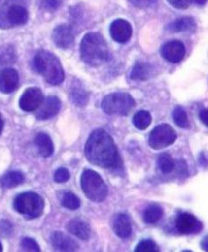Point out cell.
Listing matches in <instances>:
<instances>
[{"label":"cell","mask_w":208,"mask_h":252,"mask_svg":"<svg viewBox=\"0 0 208 252\" xmlns=\"http://www.w3.org/2000/svg\"><path fill=\"white\" fill-rule=\"evenodd\" d=\"M24 175L20 171H9L4 174L2 179L1 184L5 188H14L18 185H21L24 182Z\"/></svg>","instance_id":"24"},{"label":"cell","mask_w":208,"mask_h":252,"mask_svg":"<svg viewBox=\"0 0 208 252\" xmlns=\"http://www.w3.org/2000/svg\"><path fill=\"white\" fill-rule=\"evenodd\" d=\"M109 32L114 41L118 43H125L132 37L133 28L128 21L123 19H117L111 23Z\"/></svg>","instance_id":"13"},{"label":"cell","mask_w":208,"mask_h":252,"mask_svg":"<svg viewBox=\"0 0 208 252\" xmlns=\"http://www.w3.org/2000/svg\"><path fill=\"white\" fill-rule=\"evenodd\" d=\"M70 179V173L66 168H59L54 174V180L57 183H66Z\"/></svg>","instance_id":"33"},{"label":"cell","mask_w":208,"mask_h":252,"mask_svg":"<svg viewBox=\"0 0 208 252\" xmlns=\"http://www.w3.org/2000/svg\"><path fill=\"white\" fill-rule=\"evenodd\" d=\"M129 2L137 8L146 9L155 5L157 0H129Z\"/></svg>","instance_id":"34"},{"label":"cell","mask_w":208,"mask_h":252,"mask_svg":"<svg viewBox=\"0 0 208 252\" xmlns=\"http://www.w3.org/2000/svg\"><path fill=\"white\" fill-rule=\"evenodd\" d=\"M177 138L175 130L168 124H161L151 131L148 143L154 150H160L175 143Z\"/></svg>","instance_id":"8"},{"label":"cell","mask_w":208,"mask_h":252,"mask_svg":"<svg viewBox=\"0 0 208 252\" xmlns=\"http://www.w3.org/2000/svg\"><path fill=\"white\" fill-rule=\"evenodd\" d=\"M201 246H202V249H203L204 251H207V252H208V235H207V236H205L204 239L202 240V242H201Z\"/></svg>","instance_id":"38"},{"label":"cell","mask_w":208,"mask_h":252,"mask_svg":"<svg viewBox=\"0 0 208 252\" xmlns=\"http://www.w3.org/2000/svg\"><path fill=\"white\" fill-rule=\"evenodd\" d=\"M163 207L159 205H156V204H154V205H150L147 206L144 211L143 220L146 224H155L163 218Z\"/></svg>","instance_id":"23"},{"label":"cell","mask_w":208,"mask_h":252,"mask_svg":"<svg viewBox=\"0 0 208 252\" xmlns=\"http://www.w3.org/2000/svg\"><path fill=\"white\" fill-rule=\"evenodd\" d=\"M133 123L138 130H146L152 123L151 114L146 110H139L134 115Z\"/></svg>","instance_id":"25"},{"label":"cell","mask_w":208,"mask_h":252,"mask_svg":"<svg viewBox=\"0 0 208 252\" xmlns=\"http://www.w3.org/2000/svg\"><path fill=\"white\" fill-rule=\"evenodd\" d=\"M52 41L55 45L63 50L71 48L74 43V33L71 26L61 24L55 28L52 34Z\"/></svg>","instance_id":"11"},{"label":"cell","mask_w":208,"mask_h":252,"mask_svg":"<svg viewBox=\"0 0 208 252\" xmlns=\"http://www.w3.org/2000/svg\"><path fill=\"white\" fill-rule=\"evenodd\" d=\"M35 144L37 147L38 151L42 157H50L52 156L54 152V145L52 142V139H50V136L44 133L40 132L38 133L35 138Z\"/></svg>","instance_id":"20"},{"label":"cell","mask_w":208,"mask_h":252,"mask_svg":"<svg viewBox=\"0 0 208 252\" xmlns=\"http://www.w3.org/2000/svg\"><path fill=\"white\" fill-rule=\"evenodd\" d=\"M175 228L182 235H194L201 231L203 225L200 220L192 214L181 213L175 221Z\"/></svg>","instance_id":"9"},{"label":"cell","mask_w":208,"mask_h":252,"mask_svg":"<svg viewBox=\"0 0 208 252\" xmlns=\"http://www.w3.org/2000/svg\"><path fill=\"white\" fill-rule=\"evenodd\" d=\"M61 205L69 210H77L80 206V200L72 192H66L61 198Z\"/></svg>","instance_id":"29"},{"label":"cell","mask_w":208,"mask_h":252,"mask_svg":"<svg viewBox=\"0 0 208 252\" xmlns=\"http://www.w3.org/2000/svg\"><path fill=\"white\" fill-rule=\"evenodd\" d=\"M135 252H158V245L153 240H142L137 244L134 250Z\"/></svg>","instance_id":"30"},{"label":"cell","mask_w":208,"mask_h":252,"mask_svg":"<svg viewBox=\"0 0 208 252\" xmlns=\"http://www.w3.org/2000/svg\"><path fill=\"white\" fill-rule=\"evenodd\" d=\"M35 70L50 85L61 84L65 80V72L59 59L50 51H38L33 59Z\"/></svg>","instance_id":"3"},{"label":"cell","mask_w":208,"mask_h":252,"mask_svg":"<svg viewBox=\"0 0 208 252\" xmlns=\"http://www.w3.org/2000/svg\"><path fill=\"white\" fill-rule=\"evenodd\" d=\"M151 72L152 66L149 63L143 61H137L134 64L130 77L132 80L144 81L149 79Z\"/></svg>","instance_id":"22"},{"label":"cell","mask_w":208,"mask_h":252,"mask_svg":"<svg viewBox=\"0 0 208 252\" xmlns=\"http://www.w3.org/2000/svg\"><path fill=\"white\" fill-rule=\"evenodd\" d=\"M28 0H5L0 7V29L10 30L29 21Z\"/></svg>","instance_id":"4"},{"label":"cell","mask_w":208,"mask_h":252,"mask_svg":"<svg viewBox=\"0 0 208 252\" xmlns=\"http://www.w3.org/2000/svg\"><path fill=\"white\" fill-rule=\"evenodd\" d=\"M19 73L13 68H4L0 72V92L11 94L19 86Z\"/></svg>","instance_id":"15"},{"label":"cell","mask_w":208,"mask_h":252,"mask_svg":"<svg viewBox=\"0 0 208 252\" xmlns=\"http://www.w3.org/2000/svg\"><path fill=\"white\" fill-rule=\"evenodd\" d=\"M85 156L90 163L101 168L117 169L122 163L112 137L103 129H96L88 137Z\"/></svg>","instance_id":"1"},{"label":"cell","mask_w":208,"mask_h":252,"mask_svg":"<svg viewBox=\"0 0 208 252\" xmlns=\"http://www.w3.org/2000/svg\"><path fill=\"white\" fill-rule=\"evenodd\" d=\"M13 233V226L6 220H0V234L4 236H7Z\"/></svg>","instance_id":"35"},{"label":"cell","mask_w":208,"mask_h":252,"mask_svg":"<svg viewBox=\"0 0 208 252\" xmlns=\"http://www.w3.org/2000/svg\"><path fill=\"white\" fill-rule=\"evenodd\" d=\"M44 100L42 91L39 88H29L22 94L19 105L22 110L26 112L35 111L42 104Z\"/></svg>","instance_id":"10"},{"label":"cell","mask_w":208,"mask_h":252,"mask_svg":"<svg viewBox=\"0 0 208 252\" xmlns=\"http://www.w3.org/2000/svg\"><path fill=\"white\" fill-rule=\"evenodd\" d=\"M185 52L186 50L183 42L177 40L166 42L161 49V54L163 59L171 63H178L182 61L185 56Z\"/></svg>","instance_id":"12"},{"label":"cell","mask_w":208,"mask_h":252,"mask_svg":"<svg viewBox=\"0 0 208 252\" xmlns=\"http://www.w3.org/2000/svg\"><path fill=\"white\" fill-rule=\"evenodd\" d=\"M113 230L121 239L129 238L133 233L132 223L129 216L125 214H118L113 220Z\"/></svg>","instance_id":"17"},{"label":"cell","mask_w":208,"mask_h":252,"mask_svg":"<svg viewBox=\"0 0 208 252\" xmlns=\"http://www.w3.org/2000/svg\"><path fill=\"white\" fill-rule=\"evenodd\" d=\"M21 247L23 252H41V249L39 247L37 242L30 237L22 238L21 242Z\"/></svg>","instance_id":"31"},{"label":"cell","mask_w":208,"mask_h":252,"mask_svg":"<svg viewBox=\"0 0 208 252\" xmlns=\"http://www.w3.org/2000/svg\"><path fill=\"white\" fill-rule=\"evenodd\" d=\"M200 121L204 124L205 126L208 127V109H201L200 111Z\"/></svg>","instance_id":"37"},{"label":"cell","mask_w":208,"mask_h":252,"mask_svg":"<svg viewBox=\"0 0 208 252\" xmlns=\"http://www.w3.org/2000/svg\"><path fill=\"white\" fill-rule=\"evenodd\" d=\"M52 247L59 252H75L79 248L78 243L63 232L56 231L51 235Z\"/></svg>","instance_id":"16"},{"label":"cell","mask_w":208,"mask_h":252,"mask_svg":"<svg viewBox=\"0 0 208 252\" xmlns=\"http://www.w3.org/2000/svg\"><path fill=\"white\" fill-rule=\"evenodd\" d=\"M207 1L208 0H190V2H192L198 5H204L207 3Z\"/></svg>","instance_id":"39"},{"label":"cell","mask_w":208,"mask_h":252,"mask_svg":"<svg viewBox=\"0 0 208 252\" xmlns=\"http://www.w3.org/2000/svg\"><path fill=\"white\" fill-rule=\"evenodd\" d=\"M62 0H41V6L48 12H55L60 7Z\"/></svg>","instance_id":"32"},{"label":"cell","mask_w":208,"mask_h":252,"mask_svg":"<svg viewBox=\"0 0 208 252\" xmlns=\"http://www.w3.org/2000/svg\"><path fill=\"white\" fill-rule=\"evenodd\" d=\"M67 231L77 236L79 239L87 241L91 235V227L88 223L80 219H73L67 226Z\"/></svg>","instance_id":"18"},{"label":"cell","mask_w":208,"mask_h":252,"mask_svg":"<svg viewBox=\"0 0 208 252\" xmlns=\"http://www.w3.org/2000/svg\"><path fill=\"white\" fill-rule=\"evenodd\" d=\"M3 128H4V120L2 118V116L0 115V134H1L2 130H3Z\"/></svg>","instance_id":"40"},{"label":"cell","mask_w":208,"mask_h":252,"mask_svg":"<svg viewBox=\"0 0 208 252\" xmlns=\"http://www.w3.org/2000/svg\"><path fill=\"white\" fill-rule=\"evenodd\" d=\"M2 251H3V246H2V244L0 243V252H2Z\"/></svg>","instance_id":"41"},{"label":"cell","mask_w":208,"mask_h":252,"mask_svg":"<svg viewBox=\"0 0 208 252\" xmlns=\"http://www.w3.org/2000/svg\"><path fill=\"white\" fill-rule=\"evenodd\" d=\"M80 186L87 198L100 203L108 196V187L98 173L92 169H85L80 177Z\"/></svg>","instance_id":"5"},{"label":"cell","mask_w":208,"mask_h":252,"mask_svg":"<svg viewBox=\"0 0 208 252\" xmlns=\"http://www.w3.org/2000/svg\"><path fill=\"white\" fill-rule=\"evenodd\" d=\"M0 2H1V0H0Z\"/></svg>","instance_id":"42"},{"label":"cell","mask_w":208,"mask_h":252,"mask_svg":"<svg viewBox=\"0 0 208 252\" xmlns=\"http://www.w3.org/2000/svg\"><path fill=\"white\" fill-rule=\"evenodd\" d=\"M61 109V101L57 96H49L43 100L42 104L36 109L35 117L38 120H47L53 118Z\"/></svg>","instance_id":"14"},{"label":"cell","mask_w":208,"mask_h":252,"mask_svg":"<svg viewBox=\"0 0 208 252\" xmlns=\"http://www.w3.org/2000/svg\"><path fill=\"white\" fill-rule=\"evenodd\" d=\"M168 3L176 9H186L190 5V0H167Z\"/></svg>","instance_id":"36"},{"label":"cell","mask_w":208,"mask_h":252,"mask_svg":"<svg viewBox=\"0 0 208 252\" xmlns=\"http://www.w3.org/2000/svg\"><path fill=\"white\" fill-rule=\"evenodd\" d=\"M79 52L84 63L93 67L103 65L110 58L105 39L102 34L96 32L88 33L82 38Z\"/></svg>","instance_id":"2"},{"label":"cell","mask_w":208,"mask_h":252,"mask_svg":"<svg viewBox=\"0 0 208 252\" xmlns=\"http://www.w3.org/2000/svg\"><path fill=\"white\" fill-rule=\"evenodd\" d=\"M172 118L175 125L181 129H187L190 127V122L186 111L181 106H176L173 112Z\"/></svg>","instance_id":"26"},{"label":"cell","mask_w":208,"mask_h":252,"mask_svg":"<svg viewBox=\"0 0 208 252\" xmlns=\"http://www.w3.org/2000/svg\"><path fill=\"white\" fill-rule=\"evenodd\" d=\"M70 94L71 101L78 107H84L88 103V94L81 87H73Z\"/></svg>","instance_id":"27"},{"label":"cell","mask_w":208,"mask_h":252,"mask_svg":"<svg viewBox=\"0 0 208 252\" xmlns=\"http://www.w3.org/2000/svg\"><path fill=\"white\" fill-rule=\"evenodd\" d=\"M13 207L16 212L24 215L26 218H38L44 210V200L35 192H24L15 197Z\"/></svg>","instance_id":"6"},{"label":"cell","mask_w":208,"mask_h":252,"mask_svg":"<svg viewBox=\"0 0 208 252\" xmlns=\"http://www.w3.org/2000/svg\"><path fill=\"white\" fill-rule=\"evenodd\" d=\"M196 29V22L192 17H183L169 23L166 30L171 33H181L192 31Z\"/></svg>","instance_id":"19"},{"label":"cell","mask_w":208,"mask_h":252,"mask_svg":"<svg viewBox=\"0 0 208 252\" xmlns=\"http://www.w3.org/2000/svg\"><path fill=\"white\" fill-rule=\"evenodd\" d=\"M135 101L134 97L127 93H113L104 97L102 109L111 116H127L134 109Z\"/></svg>","instance_id":"7"},{"label":"cell","mask_w":208,"mask_h":252,"mask_svg":"<svg viewBox=\"0 0 208 252\" xmlns=\"http://www.w3.org/2000/svg\"><path fill=\"white\" fill-rule=\"evenodd\" d=\"M17 61V53L11 44L0 46V69L8 68Z\"/></svg>","instance_id":"21"},{"label":"cell","mask_w":208,"mask_h":252,"mask_svg":"<svg viewBox=\"0 0 208 252\" xmlns=\"http://www.w3.org/2000/svg\"><path fill=\"white\" fill-rule=\"evenodd\" d=\"M159 168L163 174H170L175 169V160L172 159L169 154L164 153L159 156L157 160Z\"/></svg>","instance_id":"28"}]
</instances>
